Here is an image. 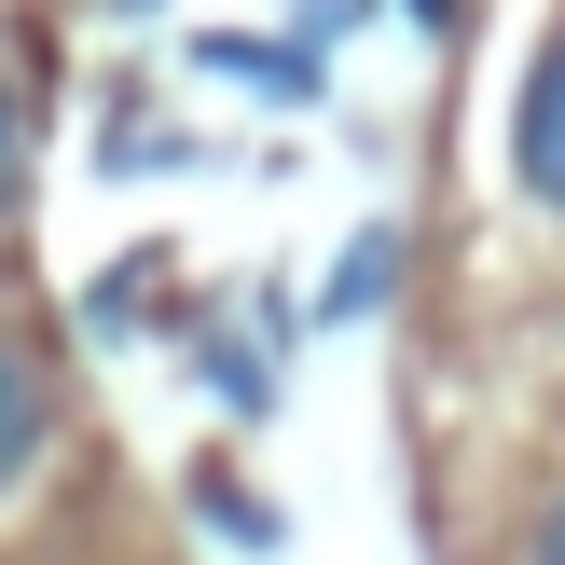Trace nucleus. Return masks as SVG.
<instances>
[{
    "label": "nucleus",
    "mask_w": 565,
    "mask_h": 565,
    "mask_svg": "<svg viewBox=\"0 0 565 565\" xmlns=\"http://www.w3.org/2000/svg\"><path fill=\"white\" fill-rule=\"evenodd\" d=\"M511 193L565 221V28L524 55V83H511Z\"/></svg>",
    "instance_id": "obj_1"
},
{
    "label": "nucleus",
    "mask_w": 565,
    "mask_h": 565,
    "mask_svg": "<svg viewBox=\"0 0 565 565\" xmlns=\"http://www.w3.org/2000/svg\"><path fill=\"white\" fill-rule=\"evenodd\" d=\"M14 207H28V97L0 83V221H14Z\"/></svg>",
    "instance_id": "obj_4"
},
{
    "label": "nucleus",
    "mask_w": 565,
    "mask_h": 565,
    "mask_svg": "<svg viewBox=\"0 0 565 565\" xmlns=\"http://www.w3.org/2000/svg\"><path fill=\"white\" fill-rule=\"evenodd\" d=\"M55 359L28 345V331H0V497H28V469L55 456Z\"/></svg>",
    "instance_id": "obj_2"
},
{
    "label": "nucleus",
    "mask_w": 565,
    "mask_h": 565,
    "mask_svg": "<svg viewBox=\"0 0 565 565\" xmlns=\"http://www.w3.org/2000/svg\"><path fill=\"white\" fill-rule=\"evenodd\" d=\"M386 276H401V235H359L345 263H331V303H318V318H373V303H386Z\"/></svg>",
    "instance_id": "obj_3"
},
{
    "label": "nucleus",
    "mask_w": 565,
    "mask_h": 565,
    "mask_svg": "<svg viewBox=\"0 0 565 565\" xmlns=\"http://www.w3.org/2000/svg\"><path fill=\"white\" fill-rule=\"evenodd\" d=\"M414 28H456V0H414Z\"/></svg>",
    "instance_id": "obj_6"
},
{
    "label": "nucleus",
    "mask_w": 565,
    "mask_h": 565,
    "mask_svg": "<svg viewBox=\"0 0 565 565\" xmlns=\"http://www.w3.org/2000/svg\"><path fill=\"white\" fill-rule=\"evenodd\" d=\"M524 565H565V497L539 511V539H524Z\"/></svg>",
    "instance_id": "obj_5"
}]
</instances>
